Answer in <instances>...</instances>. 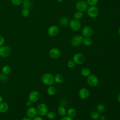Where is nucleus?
Here are the masks:
<instances>
[{"label": "nucleus", "mask_w": 120, "mask_h": 120, "mask_svg": "<svg viewBox=\"0 0 120 120\" xmlns=\"http://www.w3.org/2000/svg\"><path fill=\"white\" fill-rule=\"evenodd\" d=\"M41 80L43 84L48 86L52 85L54 82L53 75L48 73L43 74L41 77Z\"/></svg>", "instance_id": "f257e3e1"}, {"label": "nucleus", "mask_w": 120, "mask_h": 120, "mask_svg": "<svg viewBox=\"0 0 120 120\" xmlns=\"http://www.w3.org/2000/svg\"><path fill=\"white\" fill-rule=\"evenodd\" d=\"M69 24L70 28L74 31H78L81 28L82 24L79 20L75 18L72 19L70 20Z\"/></svg>", "instance_id": "f03ea898"}, {"label": "nucleus", "mask_w": 120, "mask_h": 120, "mask_svg": "<svg viewBox=\"0 0 120 120\" xmlns=\"http://www.w3.org/2000/svg\"><path fill=\"white\" fill-rule=\"evenodd\" d=\"M87 13L90 17L94 18L98 16L99 14V10L95 6H90L88 8Z\"/></svg>", "instance_id": "7ed1b4c3"}, {"label": "nucleus", "mask_w": 120, "mask_h": 120, "mask_svg": "<svg viewBox=\"0 0 120 120\" xmlns=\"http://www.w3.org/2000/svg\"><path fill=\"white\" fill-rule=\"evenodd\" d=\"M11 49L8 45H2L0 46V56L6 58L9 56L11 53Z\"/></svg>", "instance_id": "20e7f679"}, {"label": "nucleus", "mask_w": 120, "mask_h": 120, "mask_svg": "<svg viewBox=\"0 0 120 120\" xmlns=\"http://www.w3.org/2000/svg\"><path fill=\"white\" fill-rule=\"evenodd\" d=\"M75 8L77 11L83 12L86 11L88 8V5L84 0H79L75 4Z\"/></svg>", "instance_id": "39448f33"}, {"label": "nucleus", "mask_w": 120, "mask_h": 120, "mask_svg": "<svg viewBox=\"0 0 120 120\" xmlns=\"http://www.w3.org/2000/svg\"><path fill=\"white\" fill-rule=\"evenodd\" d=\"M37 111L38 113L42 116L46 115L48 112V108L46 105L44 103L39 104L37 107Z\"/></svg>", "instance_id": "423d86ee"}, {"label": "nucleus", "mask_w": 120, "mask_h": 120, "mask_svg": "<svg viewBox=\"0 0 120 120\" xmlns=\"http://www.w3.org/2000/svg\"><path fill=\"white\" fill-rule=\"evenodd\" d=\"M84 37L82 35H76L73 37L71 40V44L74 46L80 45L82 43Z\"/></svg>", "instance_id": "0eeeda50"}, {"label": "nucleus", "mask_w": 120, "mask_h": 120, "mask_svg": "<svg viewBox=\"0 0 120 120\" xmlns=\"http://www.w3.org/2000/svg\"><path fill=\"white\" fill-rule=\"evenodd\" d=\"M87 83L89 85L92 87L96 86L98 83V77L94 75H90L87 78Z\"/></svg>", "instance_id": "6e6552de"}, {"label": "nucleus", "mask_w": 120, "mask_h": 120, "mask_svg": "<svg viewBox=\"0 0 120 120\" xmlns=\"http://www.w3.org/2000/svg\"><path fill=\"white\" fill-rule=\"evenodd\" d=\"M73 60L75 63L77 64H82L85 61V57L82 53H77L74 55Z\"/></svg>", "instance_id": "1a4fd4ad"}, {"label": "nucleus", "mask_w": 120, "mask_h": 120, "mask_svg": "<svg viewBox=\"0 0 120 120\" xmlns=\"http://www.w3.org/2000/svg\"><path fill=\"white\" fill-rule=\"evenodd\" d=\"M39 93L37 90H33L31 91L28 96L29 100L32 102H36L38 101L39 98Z\"/></svg>", "instance_id": "9d476101"}, {"label": "nucleus", "mask_w": 120, "mask_h": 120, "mask_svg": "<svg viewBox=\"0 0 120 120\" xmlns=\"http://www.w3.org/2000/svg\"><path fill=\"white\" fill-rule=\"evenodd\" d=\"M59 32V28L56 25H52L47 30V33L51 37L56 36Z\"/></svg>", "instance_id": "9b49d317"}, {"label": "nucleus", "mask_w": 120, "mask_h": 120, "mask_svg": "<svg viewBox=\"0 0 120 120\" xmlns=\"http://www.w3.org/2000/svg\"><path fill=\"white\" fill-rule=\"evenodd\" d=\"M49 54L52 59H57L60 57V52L59 49L57 48H53L49 51Z\"/></svg>", "instance_id": "f8f14e48"}, {"label": "nucleus", "mask_w": 120, "mask_h": 120, "mask_svg": "<svg viewBox=\"0 0 120 120\" xmlns=\"http://www.w3.org/2000/svg\"><path fill=\"white\" fill-rule=\"evenodd\" d=\"M93 33V30L91 27L89 26H85L82 30V36L85 38H90Z\"/></svg>", "instance_id": "ddd939ff"}, {"label": "nucleus", "mask_w": 120, "mask_h": 120, "mask_svg": "<svg viewBox=\"0 0 120 120\" xmlns=\"http://www.w3.org/2000/svg\"><path fill=\"white\" fill-rule=\"evenodd\" d=\"M90 96V92L86 88L81 89L79 91V96L82 99H86Z\"/></svg>", "instance_id": "4468645a"}, {"label": "nucleus", "mask_w": 120, "mask_h": 120, "mask_svg": "<svg viewBox=\"0 0 120 120\" xmlns=\"http://www.w3.org/2000/svg\"><path fill=\"white\" fill-rule=\"evenodd\" d=\"M26 114L28 118L30 119L34 118L38 114L37 109L33 107H31L28 108L26 112Z\"/></svg>", "instance_id": "2eb2a0df"}, {"label": "nucleus", "mask_w": 120, "mask_h": 120, "mask_svg": "<svg viewBox=\"0 0 120 120\" xmlns=\"http://www.w3.org/2000/svg\"><path fill=\"white\" fill-rule=\"evenodd\" d=\"M8 109V105L5 102H2L0 103V112L5 113L7 112Z\"/></svg>", "instance_id": "dca6fc26"}, {"label": "nucleus", "mask_w": 120, "mask_h": 120, "mask_svg": "<svg viewBox=\"0 0 120 120\" xmlns=\"http://www.w3.org/2000/svg\"><path fill=\"white\" fill-rule=\"evenodd\" d=\"M60 23L61 25L66 26L69 23V19L67 16H62L60 19Z\"/></svg>", "instance_id": "f3484780"}, {"label": "nucleus", "mask_w": 120, "mask_h": 120, "mask_svg": "<svg viewBox=\"0 0 120 120\" xmlns=\"http://www.w3.org/2000/svg\"><path fill=\"white\" fill-rule=\"evenodd\" d=\"M22 3L23 8L29 9L32 6V2L30 0H23Z\"/></svg>", "instance_id": "a211bd4d"}, {"label": "nucleus", "mask_w": 120, "mask_h": 120, "mask_svg": "<svg viewBox=\"0 0 120 120\" xmlns=\"http://www.w3.org/2000/svg\"><path fill=\"white\" fill-rule=\"evenodd\" d=\"M54 81L58 83H61L63 81V77L62 75L58 74L55 75L54 77Z\"/></svg>", "instance_id": "6ab92c4d"}, {"label": "nucleus", "mask_w": 120, "mask_h": 120, "mask_svg": "<svg viewBox=\"0 0 120 120\" xmlns=\"http://www.w3.org/2000/svg\"><path fill=\"white\" fill-rule=\"evenodd\" d=\"M55 92H56V90L53 86L51 85L48 87L47 89V93H48V95L50 96H52L55 94Z\"/></svg>", "instance_id": "aec40b11"}, {"label": "nucleus", "mask_w": 120, "mask_h": 120, "mask_svg": "<svg viewBox=\"0 0 120 120\" xmlns=\"http://www.w3.org/2000/svg\"><path fill=\"white\" fill-rule=\"evenodd\" d=\"M11 68L8 65H5L3 66L2 68V72L5 75H8L11 72Z\"/></svg>", "instance_id": "412c9836"}, {"label": "nucleus", "mask_w": 120, "mask_h": 120, "mask_svg": "<svg viewBox=\"0 0 120 120\" xmlns=\"http://www.w3.org/2000/svg\"><path fill=\"white\" fill-rule=\"evenodd\" d=\"M58 112L60 116H63L65 115L66 113V109L64 107L60 106L58 109Z\"/></svg>", "instance_id": "4be33fe9"}, {"label": "nucleus", "mask_w": 120, "mask_h": 120, "mask_svg": "<svg viewBox=\"0 0 120 120\" xmlns=\"http://www.w3.org/2000/svg\"><path fill=\"white\" fill-rule=\"evenodd\" d=\"M67 113H68V116L73 117H74L76 115V111L75 109H74L73 108H70L68 109Z\"/></svg>", "instance_id": "5701e85b"}, {"label": "nucleus", "mask_w": 120, "mask_h": 120, "mask_svg": "<svg viewBox=\"0 0 120 120\" xmlns=\"http://www.w3.org/2000/svg\"><path fill=\"white\" fill-rule=\"evenodd\" d=\"M81 73L82 76L86 77V76H88L90 75V72L88 68H85L82 69L81 71Z\"/></svg>", "instance_id": "b1692460"}, {"label": "nucleus", "mask_w": 120, "mask_h": 120, "mask_svg": "<svg viewBox=\"0 0 120 120\" xmlns=\"http://www.w3.org/2000/svg\"><path fill=\"white\" fill-rule=\"evenodd\" d=\"M82 43L86 46H90L92 44V41L90 38H84L83 39Z\"/></svg>", "instance_id": "393cba45"}, {"label": "nucleus", "mask_w": 120, "mask_h": 120, "mask_svg": "<svg viewBox=\"0 0 120 120\" xmlns=\"http://www.w3.org/2000/svg\"><path fill=\"white\" fill-rule=\"evenodd\" d=\"M83 16V14L82 12L81 11H76L74 14V18L77 19V20H80L81 19Z\"/></svg>", "instance_id": "a878e982"}, {"label": "nucleus", "mask_w": 120, "mask_h": 120, "mask_svg": "<svg viewBox=\"0 0 120 120\" xmlns=\"http://www.w3.org/2000/svg\"><path fill=\"white\" fill-rule=\"evenodd\" d=\"M21 15L24 17H26L30 15L29 9L23 8L21 11Z\"/></svg>", "instance_id": "bb28decb"}, {"label": "nucleus", "mask_w": 120, "mask_h": 120, "mask_svg": "<svg viewBox=\"0 0 120 120\" xmlns=\"http://www.w3.org/2000/svg\"><path fill=\"white\" fill-rule=\"evenodd\" d=\"M46 116V117L48 119H50V120H52V119H53L55 118L56 113L53 111H50V112H47Z\"/></svg>", "instance_id": "cd10ccee"}, {"label": "nucleus", "mask_w": 120, "mask_h": 120, "mask_svg": "<svg viewBox=\"0 0 120 120\" xmlns=\"http://www.w3.org/2000/svg\"><path fill=\"white\" fill-rule=\"evenodd\" d=\"M90 117L94 120H97L99 117V114L96 111H93L90 113Z\"/></svg>", "instance_id": "c85d7f7f"}, {"label": "nucleus", "mask_w": 120, "mask_h": 120, "mask_svg": "<svg viewBox=\"0 0 120 120\" xmlns=\"http://www.w3.org/2000/svg\"><path fill=\"white\" fill-rule=\"evenodd\" d=\"M98 0H87L86 2L88 5L90 6H94L98 4Z\"/></svg>", "instance_id": "c756f323"}, {"label": "nucleus", "mask_w": 120, "mask_h": 120, "mask_svg": "<svg viewBox=\"0 0 120 120\" xmlns=\"http://www.w3.org/2000/svg\"><path fill=\"white\" fill-rule=\"evenodd\" d=\"M96 109H97V111H98V112H102L105 110V106L103 104H98L97 105V106L96 107Z\"/></svg>", "instance_id": "7c9ffc66"}, {"label": "nucleus", "mask_w": 120, "mask_h": 120, "mask_svg": "<svg viewBox=\"0 0 120 120\" xmlns=\"http://www.w3.org/2000/svg\"><path fill=\"white\" fill-rule=\"evenodd\" d=\"M11 2L14 5L18 6L22 4V0H11Z\"/></svg>", "instance_id": "2f4dec72"}, {"label": "nucleus", "mask_w": 120, "mask_h": 120, "mask_svg": "<svg viewBox=\"0 0 120 120\" xmlns=\"http://www.w3.org/2000/svg\"><path fill=\"white\" fill-rule=\"evenodd\" d=\"M75 62L73 60H69L68 61L67 65H68V67L69 68H74L75 67Z\"/></svg>", "instance_id": "473e14b6"}, {"label": "nucleus", "mask_w": 120, "mask_h": 120, "mask_svg": "<svg viewBox=\"0 0 120 120\" xmlns=\"http://www.w3.org/2000/svg\"><path fill=\"white\" fill-rule=\"evenodd\" d=\"M0 80L1 81H6L7 80V77L6 76V75L3 74V75H0Z\"/></svg>", "instance_id": "72a5a7b5"}, {"label": "nucleus", "mask_w": 120, "mask_h": 120, "mask_svg": "<svg viewBox=\"0 0 120 120\" xmlns=\"http://www.w3.org/2000/svg\"><path fill=\"white\" fill-rule=\"evenodd\" d=\"M5 43V39L3 37L0 36V46L3 45Z\"/></svg>", "instance_id": "f704fd0d"}, {"label": "nucleus", "mask_w": 120, "mask_h": 120, "mask_svg": "<svg viewBox=\"0 0 120 120\" xmlns=\"http://www.w3.org/2000/svg\"><path fill=\"white\" fill-rule=\"evenodd\" d=\"M60 120H73L72 117H69V116H65L62 118Z\"/></svg>", "instance_id": "c9c22d12"}, {"label": "nucleus", "mask_w": 120, "mask_h": 120, "mask_svg": "<svg viewBox=\"0 0 120 120\" xmlns=\"http://www.w3.org/2000/svg\"><path fill=\"white\" fill-rule=\"evenodd\" d=\"M33 120H43V118L40 116H36L33 118Z\"/></svg>", "instance_id": "e433bc0d"}, {"label": "nucleus", "mask_w": 120, "mask_h": 120, "mask_svg": "<svg viewBox=\"0 0 120 120\" xmlns=\"http://www.w3.org/2000/svg\"><path fill=\"white\" fill-rule=\"evenodd\" d=\"M32 102H31L30 100H28V101H27V102H26V106H27L28 107H29V106H31V104H32Z\"/></svg>", "instance_id": "4c0bfd02"}, {"label": "nucleus", "mask_w": 120, "mask_h": 120, "mask_svg": "<svg viewBox=\"0 0 120 120\" xmlns=\"http://www.w3.org/2000/svg\"><path fill=\"white\" fill-rule=\"evenodd\" d=\"M21 120H31V119L29 118H24L22 119Z\"/></svg>", "instance_id": "58836bf2"}, {"label": "nucleus", "mask_w": 120, "mask_h": 120, "mask_svg": "<svg viewBox=\"0 0 120 120\" xmlns=\"http://www.w3.org/2000/svg\"><path fill=\"white\" fill-rule=\"evenodd\" d=\"M117 99H118L119 102H120V93L118 94V95L117 96Z\"/></svg>", "instance_id": "ea45409f"}, {"label": "nucleus", "mask_w": 120, "mask_h": 120, "mask_svg": "<svg viewBox=\"0 0 120 120\" xmlns=\"http://www.w3.org/2000/svg\"><path fill=\"white\" fill-rule=\"evenodd\" d=\"M2 101H3V98H2V96L0 95V103H1L2 102Z\"/></svg>", "instance_id": "a19ab883"}, {"label": "nucleus", "mask_w": 120, "mask_h": 120, "mask_svg": "<svg viewBox=\"0 0 120 120\" xmlns=\"http://www.w3.org/2000/svg\"><path fill=\"white\" fill-rule=\"evenodd\" d=\"M63 0H57V1H58L59 2H62Z\"/></svg>", "instance_id": "79ce46f5"}, {"label": "nucleus", "mask_w": 120, "mask_h": 120, "mask_svg": "<svg viewBox=\"0 0 120 120\" xmlns=\"http://www.w3.org/2000/svg\"><path fill=\"white\" fill-rule=\"evenodd\" d=\"M118 32H119V34L120 35V28H119V29H118Z\"/></svg>", "instance_id": "37998d69"}, {"label": "nucleus", "mask_w": 120, "mask_h": 120, "mask_svg": "<svg viewBox=\"0 0 120 120\" xmlns=\"http://www.w3.org/2000/svg\"></svg>", "instance_id": "c03bdc74"}]
</instances>
